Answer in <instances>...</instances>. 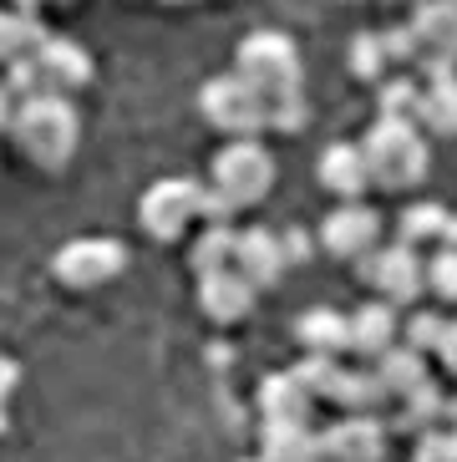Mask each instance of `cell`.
I'll return each instance as SVG.
<instances>
[{"label":"cell","mask_w":457,"mask_h":462,"mask_svg":"<svg viewBox=\"0 0 457 462\" xmlns=\"http://www.w3.org/2000/svg\"><path fill=\"white\" fill-rule=\"evenodd\" d=\"M5 137L15 143V152L31 168L61 173L81 148V117L67 97H31V102H21V112H15V123Z\"/></svg>","instance_id":"cell-1"},{"label":"cell","mask_w":457,"mask_h":462,"mask_svg":"<svg viewBox=\"0 0 457 462\" xmlns=\"http://www.w3.org/2000/svg\"><path fill=\"white\" fill-rule=\"evenodd\" d=\"M234 77L265 107L305 97V61H300V46L284 31H249L239 42V51H234Z\"/></svg>","instance_id":"cell-2"},{"label":"cell","mask_w":457,"mask_h":462,"mask_svg":"<svg viewBox=\"0 0 457 462\" xmlns=\"http://www.w3.org/2000/svg\"><path fill=\"white\" fill-rule=\"evenodd\" d=\"M361 152H366V168H371V189L402 193L427 178V133L417 123L377 117L361 137Z\"/></svg>","instance_id":"cell-3"},{"label":"cell","mask_w":457,"mask_h":462,"mask_svg":"<svg viewBox=\"0 0 457 462\" xmlns=\"http://www.w3.org/2000/svg\"><path fill=\"white\" fill-rule=\"evenodd\" d=\"M275 178H280L275 152H269L259 137H244V143H224V148H219L209 189H219L234 208H255V204H265V199H269Z\"/></svg>","instance_id":"cell-4"},{"label":"cell","mask_w":457,"mask_h":462,"mask_svg":"<svg viewBox=\"0 0 457 462\" xmlns=\"http://www.w3.org/2000/svg\"><path fill=\"white\" fill-rule=\"evenodd\" d=\"M137 224L158 245H178L193 224H203V183H193V178H158L137 199Z\"/></svg>","instance_id":"cell-5"},{"label":"cell","mask_w":457,"mask_h":462,"mask_svg":"<svg viewBox=\"0 0 457 462\" xmlns=\"http://www.w3.org/2000/svg\"><path fill=\"white\" fill-rule=\"evenodd\" d=\"M199 117L214 127V133H224L228 143L259 137V133L269 127V107L239 82V77H234V71H224V77H209V82L199 87Z\"/></svg>","instance_id":"cell-6"},{"label":"cell","mask_w":457,"mask_h":462,"mask_svg":"<svg viewBox=\"0 0 457 462\" xmlns=\"http://www.w3.org/2000/svg\"><path fill=\"white\" fill-rule=\"evenodd\" d=\"M122 270H127V249L117 239H102V234H81V239L56 249V259H51L56 285H67V290H102Z\"/></svg>","instance_id":"cell-7"},{"label":"cell","mask_w":457,"mask_h":462,"mask_svg":"<svg viewBox=\"0 0 457 462\" xmlns=\"http://www.w3.org/2000/svg\"><path fill=\"white\" fill-rule=\"evenodd\" d=\"M361 274L387 305H412L427 290V264L417 259V249L406 245H381L371 259H361Z\"/></svg>","instance_id":"cell-8"},{"label":"cell","mask_w":457,"mask_h":462,"mask_svg":"<svg viewBox=\"0 0 457 462\" xmlns=\"http://www.w3.org/2000/svg\"><path fill=\"white\" fill-rule=\"evenodd\" d=\"M321 249L336 259H371L381 249V214L371 204H336L321 224Z\"/></svg>","instance_id":"cell-9"},{"label":"cell","mask_w":457,"mask_h":462,"mask_svg":"<svg viewBox=\"0 0 457 462\" xmlns=\"http://www.w3.org/2000/svg\"><path fill=\"white\" fill-rule=\"evenodd\" d=\"M31 67H36V87L41 97H77L81 87H92V56L87 46L67 42V36H46L41 51L31 56Z\"/></svg>","instance_id":"cell-10"},{"label":"cell","mask_w":457,"mask_h":462,"mask_svg":"<svg viewBox=\"0 0 457 462\" xmlns=\"http://www.w3.org/2000/svg\"><path fill=\"white\" fill-rule=\"evenodd\" d=\"M406 26L417 36L422 71L427 67H457V0H427L406 15Z\"/></svg>","instance_id":"cell-11"},{"label":"cell","mask_w":457,"mask_h":462,"mask_svg":"<svg viewBox=\"0 0 457 462\" xmlns=\"http://www.w3.org/2000/svg\"><path fill=\"white\" fill-rule=\"evenodd\" d=\"M255 295L259 290L249 285L239 270L199 274V310H203V320H214V326H239V320H249Z\"/></svg>","instance_id":"cell-12"},{"label":"cell","mask_w":457,"mask_h":462,"mask_svg":"<svg viewBox=\"0 0 457 462\" xmlns=\"http://www.w3.org/2000/svg\"><path fill=\"white\" fill-rule=\"evenodd\" d=\"M234 270H239L255 290H275L284 280V270H290L284 234H275V229H244L239 234V254H234Z\"/></svg>","instance_id":"cell-13"},{"label":"cell","mask_w":457,"mask_h":462,"mask_svg":"<svg viewBox=\"0 0 457 462\" xmlns=\"http://www.w3.org/2000/svg\"><path fill=\"white\" fill-rule=\"evenodd\" d=\"M315 183L325 193H336L340 204H361V193L371 189V168H366L361 143H331L315 158Z\"/></svg>","instance_id":"cell-14"},{"label":"cell","mask_w":457,"mask_h":462,"mask_svg":"<svg viewBox=\"0 0 457 462\" xmlns=\"http://www.w3.org/2000/svg\"><path fill=\"white\" fill-rule=\"evenodd\" d=\"M387 457V432L371 417H346L331 432H321V462H381Z\"/></svg>","instance_id":"cell-15"},{"label":"cell","mask_w":457,"mask_h":462,"mask_svg":"<svg viewBox=\"0 0 457 462\" xmlns=\"http://www.w3.org/2000/svg\"><path fill=\"white\" fill-rule=\"evenodd\" d=\"M391 346H396V305L371 300V305H356L346 315V351L366 356V361H381Z\"/></svg>","instance_id":"cell-16"},{"label":"cell","mask_w":457,"mask_h":462,"mask_svg":"<svg viewBox=\"0 0 457 462\" xmlns=\"http://www.w3.org/2000/svg\"><path fill=\"white\" fill-rule=\"evenodd\" d=\"M310 407H315V392L295 371H280V376L259 381V411L265 421H295V427H310Z\"/></svg>","instance_id":"cell-17"},{"label":"cell","mask_w":457,"mask_h":462,"mask_svg":"<svg viewBox=\"0 0 457 462\" xmlns=\"http://www.w3.org/2000/svg\"><path fill=\"white\" fill-rule=\"evenodd\" d=\"M417 127L432 137H457V71L452 67H427Z\"/></svg>","instance_id":"cell-18"},{"label":"cell","mask_w":457,"mask_h":462,"mask_svg":"<svg viewBox=\"0 0 457 462\" xmlns=\"http://www.w3.org/2000/svg\"><path fill=\"white\" fill-rule=\"evenodd\" d=\"M325 402L346 407L350 417H371V407H381V402H387V386H381L377 366H366V371L340 366V376H336V386H331V396H325Z\"/></svg>","instance_id":"cell-19"},{"label":"cell","mask_w":457,"mask_h":462,"mask_svg":"<svg viewBox=\"0 0 457 462\" xmlns=\"http://www.w3.org/2000/svg\"><path fill=\"white\" fill-rule=\"evenodd\" d=\"M295 340L305 346V356H340L346 351V315L315 305L295 320Z\"/></svg>","instance_id":"cell-20"},{"label":"cell","mask_w":457,"mask_h":462,"mask_svg":"<svg viewBox=\"0 0 457 462\" xmlns=\"http://www.w3.org/2000/svg\"><path fill=\"white\" fill-rule=\"evenodd\" d=\"M259 462H321V437L295 421H265V457Z\"/></svg>","instance_id":"cell-21"},{"label":"cell","mask_w":457,"mask_h":462,"mask_svg":"<svg viewBox=\"0 0 457 462\" xmlns=\"http://www.w3.org/2000/svg\"><path fill=\"white\" fill-rule=\"evenodd\" d=\"M234 254H239V229L234 224H203L189 249V264L193 274H214V270H234Z\"/></svg>","instance_id":"cell-22"},{"label":"cell","mask_w":457,"mask_h":462,"mask_svg":"<svg viewBox=\"0 0 457 462\" xmlns=\"http://www.w3.org/2000/svg\"><path fill=\"white\" fill-rule=\"evenodd\" d=\"M377 376H381V386H387V396H412L417 386H427V361H422V351H412V346H391L387 356L377 361Z\"/></svg>","instance_id":"cell-23"},{"label":"cell","mask_w":457,"mask_h":462,"mask_svg":"<svg viewBox=\"0 0 457 462\" xmlns=\"http://www.w3.org/2000/svg\"><path fill=\"white\" fill-rule=\"evenodd\" d=\"M41 26H36V15H21V11H0V67L11 71V67H21V61H31V56L41 51Z\"/></svg>","instance_id":"cell-24"},{"label":"cell","mask_w":457,"mask_h":462,"mask_svg":"<svg viewBox=\"0 0 457 462\" xmlns=\"http://www.w3.org/2000/svg\"><path fill=\"white\" fill-rule=\"evenodd\" d=\"M447 402H452V396H443V392H437V381H427V386H417L412 396H402L396 427H402V432H417V437L432 432V427L447 417Z\"/></svg>","instance_id":"cell-25"},{"label":"cell","mask_w":457,"mask_h":462,"mask_svg":"<svg viewBox=\"0 0 457 462\" xmlns=\"http://www.w3.org/2000/svg\"><path fill=\"white\" fill-rule=\"evenodd\" d=\"M377 107L381 117H391V123H417L422 117V82L417 77H387V82L377 87Z\"/></svg>","instance_id":"cell-26"},{"label":"cell","mask_w":457,"mask_h":462,"mask_svg":"<svg viewBox=\"0 0 457 462\" xmlns=\"http://www.w3.org/2000/svg\"><path fill=\"white\" fill-rule=\"evenodd\" d=\"M350 77H361V82H387V77H396L391 71V56H387V42H381V31H366V36H356L350 42Z\"/></svg>","instance_id":"cell-27"},{"label":"cell","mask_w":457,"mask_h":462,"mask_svg":"<svg viewBox=\"0 0 457 462\" xmlns=\"http://www.w3.org/2000/svg\"><path fill=\"white\" fill-rule=\"evenodd\" d=\"M447 208L443 204H412L402 214V245L406 249H417V245H443V234H447Z\"/></svg>","instance_id":"cell-28"},{"label":"cell","mask_w":457,"mask_h":462,"mask_svg":"<svg viewBox=\"0 0 457 462\" xmlns=\"http://www.w3.org/2000/svg\"><path fill=\"white\" fill-rule=\"evenodd\" d=\"M447 326H452L447 315H437V310H417L412 320H406V346H412V351H422V356H432V351L443 356Z\"/></svg>","instance_id":"cell-29"},{"label":"cell","mask_w":457,"mask_h":462,"mask_svg":"<svg viewBox=\"0 0 457 462\" xmlns=\"http://www.w3.org/2000/svg\"><path fill=\"white\" fill-rule=\"evenodd\" d=\"M427 290L443 305H457V254L452 249H437V254L427 259Z\"/></svg>","instance_id":"cell-30"},{"label":"cell","mask_w":457,"mask_h":462,"mask_svg":"<svg viewBox=\"0 0 457 462\" xmlns=\"http://www.w3.org/2000/svg\"><path fill=\"white\" fill-rule=\"evenodd\" d=\"M295 376L305 381L315 396H331V386H336V376H340V361L336 356H305L295 366Z\"/></svg>","instance_id":"cell-31"},{"label":"cell","mask_w":457,"mask_h":462,"mask_svg":"<svg viewBox=\"0 0 457 462\" xmlns=\"http://www.w3.org/2000/svg\"><path fill=\"white\" fill-rule=\"evenodd\" d=\"M412 462H457V432L452 427H432V432H422Z\"/></svg>","instance_id":"cell-32"},{"label":"cell","mask_w":457,"mask_h":462,"mask_svg":"<svg viewBox=\"0 0 457 462\" xmlns=\"http://www.w3.org/2000/svg\"><path fill=\"white\" fill-rule=\"evenodd\" d=\"M381 42H387V56H391V71L396 67H422V56H417V36H412V26H391L381 31Z\"/></svg>","instance_id":"cell-33"},{"label":"cell","mask_w":457,"mask_h":462,"mask_svg":"<svg viewBox=\"0 0 457 462\" xmlns=\"http://www.w3.org/2000/svg\"><path fill=\"white\" fill-rule=\"evenodd\" d=\"M269 127H275V133H300V127H305V97L275 102V107H269Z\"/></svg>","instance_id":"cell-34"},{"label":"cell","mask_w":457,"mask_h":462,"mask_svg":"<svg viewBox=\"0 0 457 462\" xmlns=\"http://www.w3.org/2000/svg\"><path fill=\"white\" fill-rule=\"evenodd\" d=\"M234 214H239V208L228 204L219 189H203V224H228Z\"/></svg>","instance_id":"cell-35"},{"label":"cell","mask_w":457,"mask_h":462,"mask_svg":"<svg viewBox=\"0 0 457 462\" xmlns=\"http://www.w3.org/2000/svg\"><path fill=\"white\" fill-rule=\"evenodd\" d=\"M15 112H21V97H15L11 87L0 82V133H11V123H15Z\"/></svg>","instance_id":"cell-36"},{"label":"cell","mask_w":457,"mask_h":462,"mask_svg":"<svg viewBox=\"0 0 457 462\" xmlns=\"http://www.w3.org/2000/svg\"><path fill=\"white\" fill-rule=\"evenodd\" d=\"M443 366L457 371V320L447 326V340H443Z\"/></svg>","instance_id":"cell-37"},{"label":"cell","mask_w":457,"mask_h":462,"mask_svg":"<svg viewBox=\"0 0 457 462\" xmlns=\"http://www.w3.org/2000/svg\"><path fill=\"white\" fill-rule=\"evenodd\" d=\"M305 239H310V234H300V229H290V234H284V249H290V264H295V259H300V254H305V249H310Z\"/></svg>","instance_id":"cell-38"},{"label":"cell","mask_w":457,"mask_h":462,"mask_svg":"<svg viewBox=\"0 0 457 462\" xmlns=\"http://www.w3.org/2000/svg\"><path fill=\"white\" fill-rule=\"evenodd\" d=\"M46 0H11V11H21V15H36Z\"/></svg>","instance_id":"cell-39"},{"label":"cell","mask_w":457,"mask_h":462,"mask_svg":"<svg viewBox=\"0 0 457 462\" xmlns=\"http://www.w3.org/2000/svg\"><path fill=\"white\" fill-rule=\"evenodd\" d=\"M443 249H452V254H457V214H452V218H447V234H443Z\"/></svg>","instance_id":"cell-40"},{"label":"cell","mask_w":457,"mask_h":462,"mask_svg":"<svg viewBox=\"0 0 457 462\" xmlns=\"http://www.w3.org/2000/svg\"><path fill=\"white\" fill-rule=\"evenodd\" d=\"M387 5H406V11H417V5H427V0H387Z\"/></svg>","instance_id":"cell-41"},{"label":"cell","mask_w":457,"mask_h":462,"mask_svg":"<svg viewBox=\"0 0 457 462\" xmlns=\"http://www.w3.org/2000/svg\"><path fill=\"white\" fill-rule=\"evenodd\" d=\"M447 421H452V432H457V396L447 402Z\"/></svg>","instance_id":"cell-42"},{"label":"cell","mask_w":457,"mask_h":462,"mask_svg":"<svg viewBox=\"0 0 457 462\" xmlns=\"http://www.w3.org/2000/svg\"><path fill=\"white\" fill-rule=\"evenodd\" d=\"M163 5H193V0H163Z\"/></svg>","instance_id":"cell-43"},{"label":"cell","mask_w":457,"mask_h":462,"mask_svg":"<svg viewBox=\"0 0 457 462\" xmlns=\"http://www.w3.org/2000/svg\"><path fill=\"white\" fill-rule=\"evenodd\" d=\"M61 5H71V0H61Z\"/></svg>","instance_id":"cell-44"}]
</instances>
